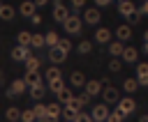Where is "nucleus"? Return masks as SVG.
<instances>
[{
	"label": "nucleus",
	"instance_id": "nucleus-1",
	"mask_svg": "<svg viewBox=\"0 0 148 122\" xmlns=\"http://www.w3.org/2000/svg\"><path fill=\"white\" fill-rule=\"evenodd\" d=\"M90 117H92V122H106V120L111 117V110H109L106 104H97V106H92Z\"/></svg>",
	"mask_w": 148,
	"mask_h": 122
},
{
	"label": "nucleus",
	"instance_id": "nucleus-2",
	"mask_svg": "<svg viewBox=\"0 0 148 122\" xmlns=\"http://www.w3.org/2000/svg\"><path fill=\"white\" fill-rule=\"evenodd\" d=\"M60 117H62V106L58 101L46 104V122H58Z\"/></svg>",
	"mask_w": 148,
	"mask_h": 122
},
{
	"label": "nucleus",
	"instance_id": "nucleus-3",
	"mask_svg": "<svg viewBox=\"0 0 148 122\" xmlns=\"http://www.w3.org/2000/svg\"><path fill=\"white\" fill-rule=\"evenodd\" d=\"M69 16H72V14H69V9H67L62 2H58V0H56V2H53V18H56L58 23H65Z\"/></svg>",
	"mask_w": 148,
	"mask_h": 122
},
{
	"label": "nucleus",
	"instance_id": "nucleus-4",
	"mask_svg": "<svg viewBox=\"0 0 148 122\" xmlns=\"http://www.w3.org/2000/svg\"><path fill=\"white\" fill-rule=\"evenodd\" d=\"M102 99H104L106 106H109V104H118V101H120V92H118L113 85H106V87L102 90Z\"/></svg>",
	"mask_w": 148,
	"mask_h": 122
},
{
	"label": "nucleus",
	"instance_id": "nucleus-5",
	"mask_svg": "<svg viewBox=\"0 0 148 122\" xmlns=\"http://www.w3.org/2000/svg\"><path fill=\"white\" fill-rule=\"evenodd\" d=\"M12 58H14L16 62H25L28 58H32L30 46H14V48H12Z\"/></svg>",
	"mask_w": 148,
	"mask_h": 122
},
{
	"label": "nucleus",
	"instance_id": "nucleus-6",
	"mask_svg": "<svg viewBox=\"0 0 148 122\" xmlns=\"http://www.w3.org/2000/svg\"><path fill=\"white\" fill-rule=\"evenodd\" d=\"M28 90V83L23 81V78H16L12 85H9V90H7V94H12V97H18V94H23Z\"/></svg>",
	"mask_w": 148,
	"mask_h": 122
},
{
	"label": "nucleus",
	"instance_id": "nucleus-7",
	"mask_svg": "<svg viewBox=\"0 0 148 122\" xmlns=\"http://www.w3.org/2000/svg\"><path fill=\"white\" fill-rule=\"evenodd\" d=\"M118 108H120L125 115H132V113L136 110V101H134L132 97H125V99H120V101H118Z\"/></svg>",
	"mask_w": 148,
	"mask_h": 122
},
{
	"label": "nucleus",
	"instance_id": "nucleus-8",
	"mask_svg": "<svg viewBox=\"0 0 148 122\" xmlns=\"http://www.w3.org/2000/svg\"><path fill=\"white\" fill-rule=\"evenodd\" d=\"M62 25H65V30H67L69 35H76V32L81 30V18H79V16H69Z\"/></svg>",
	"mask_w": 148,
	"mask_h": 122
},
{
	"label": "nucleus",
	"instance_id": "nucleus-9",
	"mask_svg": "<svg viewBox=\"0 0 148 122\" xmlns=\"http://www.w3.org/2000/svg\"><path fill=\"white\" fill-rule=\"evenodd\" d=\"M18 12H21L23 16H30V18H32V16L37 14V5H35L32 0H23L21 7H18Z\"/></svg>",
	"mask_w": 148,
	"mask_h": 122
},
{
	"label": "nucleus",
	"instance_id": "nucleus-10",
	"mask_svg": "<svg viewBox=\"0 0 148 122\" xmlns=\"http://www.w3.org/2000/svg\"><path fill=\"white\" fill-rule=\"evenodd\" d=\"M65 58H67V53H65L62 48H58V46H53V48L49 51V60H51L53 64H60V62H65Z\"/></svg>",
	"mask_w": 148,
	"mask_h": 122
},
{
	"label": "nucleus",
	"instance_id": "nucleus-11",
	"mask_svg": "<svg viewBox=\"0 0 148 122\" xmlns=\"http://www.w3.org/2000/svg\"><path fill=\"white\" fill-rule=\"evenodd\" d=\"M136 81H139V85H148V62H139V67H136Z\"/></svg>",
	"mask_w": 148,
	"mask_h": 122
},
{
	"label": "nucleus",
	"instance_id": "nucleus-12",
	"mask_svg": "<svg viewBox=\"0 0 148 122\" xmlns=\"http://www.w3.org/2000/svg\"><path fill=\"white\" fill-rule=\"evenodd\" d=\"M23 81L28 83V87H35V85H42L44 81H42V74L39 71H28L25 76H23Z\"/></svg>",
	"mask_w": 148,
	"mask_h": 122
},
{
	"label": "nucleus",
	"instance_id": "nucleus-13",
	"mask_svg": "<svg viewBox=\"0 0 148 122\" xmlns=\"http://www.w3.org/2000/svg\"><path fill=\"white\" fill-rule=\"evenodd\" d=\"M118 12L123 14V16H132L134 12H139L136 7H134V2L132 0H125V2H118Z\"/></svg>",
	"mask_w": 148,
	"mask_h": 122
},
{
	"label": "nucleus",
	"instance_id": "nucleus-14",
	"mask_svg": "<svg viewBox=\"0 0 148 122\" xmlns=\"http://www.w3.org/2000/svg\"><path fill=\"white\" fill-rule=\"evenodd\" d=\"M95 41L97 44H111V32L106 28H97L95 30Z\"/></svg>",
	"mask_w": 148,
	"mask_h": 122
},
{
	"label": "nucleus",
	"instance_id": "nucleus-15",
	"mask_svg": "<svg viewBox=\"0 0 148 122\" xmlns=\"http://www.w3.org/2000/svg\"><path fill=\"white\" fill-rule=\"evenodd\" d=\"M83 21H86V23H90V25H95V23L99 21V9H97V7L86 9V12H83Z\"/></svg>",
	"mask_w": 148,
	"mask_h": 122
},
{
	"label": "nucleus",
	"instance_id": "nucleus-16",
	"mask_svg": "<svg viewBox=\"0 0 148 122\" xmlns=\"http://www.w3.org/2000/svg\"><path fill=\"white\" fill-rule=\"evenodd\" d=\"M130 37H132L130 25H118V28H116V39H118V41H123V44H125Z\"/></svg>",
	"mask_w": 148,
	"mask_h": 122
},
{
	"label": "nucleus",
	"instance_id": "nucleus-17",
	"mask_svg": "<svg viewBox=\"0 0 148 122\" xmlns=\"http://www.w3.org/2000/svg\"><path fill=\"white\" fill-rule=\"evenodd\" d=\"M109 53H111L113 58H123V53H125V44L118 41V39L111 41V44H109Z\"/></svg>",
	"mask_w": 148,
	"mask_h": 122
},
{
	"label": "nucleus",
	"instance_id": "nucleus-18",
	"mask_svg": "<svg viewBox=\"0 0 148 122\" xmlns=\"http://www.w3.org/2000/svg\"><path fill=\"white\" fill-rule=\"evenodd\" d=\"M99 92H102V83L99 81H88L86 83V94L88 97H97Z\"/></svg>",
	"mask_w": 148,
	"mask_h": 122
},
{
	"label": "nucleus",
	"instance_id": "nucleus-19",
	"mask_svg": "<svg viewBox=\"0 0 148 122\" xmlns=\"http://www.w3.org/2000/svg\"><path fill=\"white\" fill-rule=\"evenodd\" d=\"M69 83L74 85V87H86V76L81 74V71H72V76H69Z\"/></svg>",
	"mask_w": 148,
	"mask_h": 122
},
{
	"label": "nucleus",
	"instance_id": "nucleus-20",
	"mask_svg": "<svg viewBox=\"0 0 148 122\" xmlns=\"http://www.w3.org/2000/svg\"><path fill=\"white\" fill-rule=\"evenodd\" d=\"M123 60H125V62H136V60H139V51H136L134 46H125Z\"/></svg>",
	"mask_w": 148,
	"mask_h": 122
},
{
	"label": "nucleus",
	"instance_id": "nucleus-21",
	"mask_svg": "<svg viewBox=\"0 0 148 122\" xmlns=\"http://www.w3.org/2000/svg\"><path fill=\"white\" fill-rule=\"evenodd\" d=\"M16 41H18V46H30V41H32V35H30L28 30H21V32L16 35Z\"/></svg>",
	"mask_w": 148,
	"mask_h": 122
},
{
	"label": "nucleus",
	"instance_id": "nucleus-22",
	"mask_svg": "<svg viewBox=\"0 0 148 122\" xmlns=\"http://www.w3.org/2000/svg\"><path fill=\"white\" fill-rule=\"evenodd\" d=\"M0 18L2 21H12L14 18V7L12 5H0Z\"/></svg>",
	"mask_w": 148,
	"mask_h": 122
},
{
	"label": "nucleus",
	"instance_id": "nucleus-23",
	"mask_svg": "<svg viewBox=\"0 0 148 122\" xmlns=\"http://www.w3.org/2000/svg\"><path fill=\"white\" fill-rule=\"evenodd\" d=\"M44 41H46V46H49V48H53V46H58L60 37H58V32H53V30H51V32H46V35H44Z\"/></svg>",
	"mask_w": 148,
	"mask_h": 122
},
{
	"label": "nucleus",
	"instance_id": "nucleus-24",
	"mask_svg": "<svg viewBox=\"0 0 148 122\" xmlns=\"http://www.w3.org/2000/svg\"><path fill=\"white\" fill-rule=\"evenodd\" d=\"M44 94H46V87H44V83H42V85H35V87H30V97H32L35 101H39Z\"/></svg>",
	"mask_w": 148,
	"mask_h": 122
},
{
	"label": "nucleus",
	"instance_id": "nucleus-25",
	"mask_svg": "<svg viewBox=\"0 0 148 122\" xmlns=\"http://www.w3.org/2000/svg\"><path fill=\"white\" fill-rule=\"evenodd\" d=\"M5 117H7L9 122H18V120H21V110L14 108V106H9V108L5 110Z\"/></svg>",
	"mask_w": 148,
	"mask_h": 122
},
{
	"label": "nucleus",
	"instance_id": "nucleus-26",
	"mask_svg": "<svg viewBox=\"0 0 148 122\" xmlns=\"http://www.w3.org/2000/svg\"><path fill=\"white\" fill-rule=\"evenodd\" d=\"M21 120H23V122H37V113H35V108H25V110H21Z\"/></svg>",
	"mask_w": 148,
	"mask_h": 122
},
{
	"label": "nucleus",
	"instance_id": "nucleus-27",
	"mask_svg": "<svg viewBox=\"0 0 148 122\" xmlns=\"http://www.w3.org/2000/svg\"><path fill=\"white\" fill-rule=\"evenodd\" d=\"M136 87H139V81H136V78H127V81L123 83V90H125V92H130V94H132V92H136Z\"/></svg>",
	"mask_w": 148,
	"mask_h": 122
},
{
	"label": "nucleus",
	"instance_id": "nucleus-28",
	"mask_svg": "<svg viewBox=\"0 0 148 122\" xmlns=\"http://www.w3.org/2000/svg\"><path fill=\"white\" fill-rule=\"evenodd\" d=\"M37 69H39V58H35V55L28 58L25 60V71H37Z\"/></svg>",
	"mask_w": 148,
	"mask_h": 122
},
{
	"label": "nucleus",
	"instance_id": "nucleus-29",
	"mask_svg": "<svg viewBox=\"0 0 148 122\" xmlns=\"http://www.w3.org/2000/svg\"><path fill=\"white\" fill-rule=\"evenodd\" d=\"M58 78H60V69L58 67H49L46 69V81L51 83V81H58Z\"/></svg>",
	"mask_w": 148,
	"mask_h": 122
},
{
	"label": "nucleus",
	"instance_id": "nucleus-30",
	"mask_svg": "<svg viewBox=\"0 0 148 122\" xmlns=\"http://www.w3.org/2000/svg\"><path fill=\"white\" fill-rule=\"evenodd\" d=\"M49 90L58 94L60 90H65V81H62V78H58V81H51V83H49Z\"/></svg>",
	"mask_w": 148,
	"mask_h": 122
},
{
	"label": "nucleus",
	"instance_id": "nucleus-31",
	"mask_svg": "<svg viewBox=\"0 0 148 122\" xmlns=\"http://www.w3.org/2000/svg\"><path fill=\"white\" fill-rule=\"evenodd\" d=\"M56 97H58V101H60V104H67V101H72V99H74V97H72V92H69L67 87H65V90H60Z\"/></svg>",
	"mask_w": 148,
	"mask_h": 122
},
{
	"label": "nucleus",
	"instance_id": "nucleus-32",
	"mask_svg": "<svg viewBox=\"0 0 148 122\" xmlns=\"http://www.w3.org/2000/svg\"><path fill=\"white\" fill-rule=\"evenodd\" d=\"M35 113H37V122H46V106L44 104H37Z\"/></svg>",
	"mask_w": 148,
	"mask_h": 122
},
{
	"label": "nucleus",
	"instance_id": "nucleus-33",
	"mask_svg": "<svg viewBox=\"0 0 148 122\" xmlns=\"http://www.w3.org/2000/svg\"><path fill=\"white\" fill-rule=\"evenodd\" d=\"M127 115L120 110V108H116V110H111V117H109V122H123Z\"/></svg>",
	"mask_w": 148,
	"mask_h": 122
},
{
	"label": "nucleus",
	"instance_id": "nucleus-34",
	"mask_svg": "<svg viewBox=\"0 0 148 122\" xmlns=\"http://www.w3.org/2000/svg\"><path fill=\"white\" fill-rule=\"evenodd\" d=\"M46 41H44V35H32V41H30V46L32 48H42Z\"/></svg>",
	"mask_w": 148,
	"mask_h": 122
},
{
	"label": "nucleus",
	"instance_id": "nucleus-35",
	"mask_svg": "<svg viewBox=\"0 0 148 122\" xmlns=\"http://www.w3.org/2000/svg\"><path fill=\"white\" fill-rule=\"evenodd\" d=\"M76 48H79V53H83V55H86V53H90V48H92V44L83 39V41H79V46H76Z\"/></svg>",
	"mask_w": 148,
	"mask_h": 122
},
{
	"label": "nucleus",
	"instance_id": "nucleus-36",
	"mask_svg": "<svg viewBox=\"0 0 148 122\" xmlns=\"http://www.w3.org/2000/svg\"><path fill=\"white\" fill-rule=\"evenodd\" d=\"M58 48H62L65 53H69V48H72V44H69V39H62V37H60V41H58Z\"/></svg>",
	"mask_w": 148,
	"mask_h": 122
},
{
	"label": "nucleus",
	"instance_id": "nucleus-37",
	"mask_svg": "<svg viewBox=\"0 0 148 122\" xmlns=\"http://www.w3.org/2000/svg\"><path fill=\"white\" fill-rule=\"evenodd\" d=\"M109 69H111V71H120V60H118V58H113V60L109 62Z\"/></svg>",
	"mask_w": 148,
	"mask_h": 122
},
{
	"label": "nucleus",
	"instance_id": "nucleus-38",
	"mask_svg": "<svg viewBox=\"0 0 148 122\" xmlns=\"http://www.w3.org/2000/svg\"><path fill=\"white\" fill-rule=\"evenodd\" d=\"M139 18H141V16H139V12H134L132 16H127V25H134V23H139Z\"/></svg>",
	"mask_w": 148,
	"mask_h": 122
},
{
	"label": "nucleus",
	"instance_id": "nucleus-39",
	"mask_svg": "<svg viewBox=\"0 0 148 122\" xmlns=\"http://www.w3.org/2000/svg\"><path fill=\"white\" fill-rule=\"evenodd\" d=\"M74 122H92V117H90V115H86V113H79Z\"/></svg>",
	"mask_w": 148,
	"mask_h": 122
},
{
	"label": "nucleus",
	"instance_id": "nucleus-40",
	"mask_svg": "<svg viewBox=\"0 0 148 122\" xmlns=\"http://www.w3.org/2000/svg\"><path fill=\"white\" fill-rule=\"evenodd\" d=\"M86 5V0H72V7H76V9H81Z\"/></svg>",
	"mask_w": 148,
	"mask_h": 122
},
{
	"label": "nucleus",
	"instance_id": "nucleus-41",
	"mask_svg": "<svg viewBox=\"0 0 148 122\" xmlns=\"http://www.w3.org/2000/svg\"><path fill=\"white\" fill-rule=\"evenodd\" d=\"M79 101H81V104H83V106H86V104H88V101H90V97H88V94H86V92H83V94H81V97H79Z\"/></svg>",
	"mask_w": 148,
	"mask_h": 122
},
{
	"label": "nucleus",
	"instance_id": "nucleus-42",
	"mask_svg": "<svg viewBox=\"0 0 148 122\" xmlns=\"http://www.w3.org/2000/svg\"><path fill=\"white\" fill-rule=\"evenodd\" d=\"M30 21H32V23H35V25H39V23H42V16H39V14H35V16H32V18H30Z\"/></svg>",
	"mask_w": 148,
	"mask_h": 122
},
{
	"label": "nucleus",
	"instance_id": "nucleus-43",
	"mask_svg": "<svg viewBox=\"0 0 148 122\" xmlns=\"http://www.w3.org/2000/svg\"><path fill=\"white\" fill-rule=\"evenodd\" d=\"M109 2H111V0H95V5H97V7H106Z\"/></svg>",
	"mask_w": 148,
	"mask_h": 122
},
{
	"label": "nucleus",
	"instance_id": "nucleus-44",
	"mask_svg": "<svg viewBox=\"0 0 148 122\" xmlns=\"http://www.w3.org/2000/svg\"><path fill=\"white\" fill-rule=\"evenodd\" d=\"M141 12H143V14H148V0H143V5H141Z\"/></svg>",
	"mask_w": 148,
	"mask_h": 122
},
{
	"label": "nucleus",
	"instance_id": "nucleus-45",
	"mask_svg": "<svg viewBox=\"0 0 148 122\" xmlns=\"http://www.w3.org/2000/svg\"><path fill=\"white\" fill-rule=\"evenodd\" d=\"M143 51L148 53V30H146V41H143Z\"/></svg>",
	"mask_w": 148,
	"mask_h": 122
},
{
	"label": "nucleus",
	"instance_id": "nucleus-46",
	"mask_svg": "<svg viewBox=\"0 0 148 122\" xmlns=\"http://www.w3.org/2000/svg\"><path fill=\"white\" fill-rule=\"evenodd\" d=\"M141 122H148V115H146V117H143V120H141Z\"/></svg>",
	"mask_w": 148,
	"mask_h": 122
},
{
	"label": "nucleus",
	"instance_id": "nucleus-47",
	"mask_svg": "<svg viewBox=\"0 0 148 122\" xmlns=\"http://www.w3.org/2000/svg\"><path fill=\"white\" fill-rule=\"evenodd\" d=\"M118 2H125V0H118Z\"/></svg>",
	"mask_w": 148,
	"mask_h": 122
},
{
	"label": "nucleus",
	"instance_id": "nucleus-48",
	"mask_svg": "<svg viewBox=\"0 0 148 122\" xmlns=\"http://www.w3.org/2000/svg\"><path fill=\"white\" fill-rule=\"evenodd\" d=\"M0 5H2V2H0Z\"/></svg>",
	"mask_w": 148,
	"mask_h": 122
}]
</instances>
